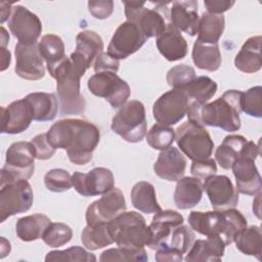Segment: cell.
Here are the masks:
<instances>
[{
  "label": "cell",
  "instance_id": "obj_56",
  "mask_svg": "<svg viewBox=\"0 0 262 262\" xmlns=\"http://www.w3.org/2000/svg\"><path fill=\"white\" fill-rule=\"evenodd\" d=\"M8 42H9V35L6 32V30L3 27H1V47L6 48V45L8 44Z\"/></svg>",
  "mask_w": 262,
  "mask_h": 262
},
{
  "label": "cell",
  "instance_id": "obj_32",
  "mask_svg": "<svg viewBox=\"0 0 262 262\" xmlns=\"http://www.w3.org/2000/svg\"><path fill=\"white\" fill-rule=\"evenodd\" d=\"M131 203L135 209L145 214H156L162 211L157 201L155 187L147 181H139L131 189Z\"/></svg>",
  "mask_w": 262,
  "mask_h": 262
},
{
  "label": "cell",
  "instance_id": "obj_30",
  "mask_svg": "<svg viewBox=\"0 0 262 262\" xmlns=\"http://www.w3.org/2000/svg\"><path fill=\"white\" fill-rule=\"evenodd\" d=\"M33 111V119L37 122L52 121L58 111V101L53 93L33 92L25 97Z\"/></svg>",
  "mask_w": 262,
  "mask_h": 262
},
{
  "label": "cell",
  "instance_id": "obj_49",
  "mask_svg": "<svg viewBox=\"0 0 262 262\" xmlns=\"http://www.w3.org/2000/svg\"><path fill=\"white\" fill-rule=\"evenodd\" d=\"M88 10L94 18L105 19L114 11L112 0H92L88 2Z\"/></svg>",
  "mask_w": 262,
  "mask_h": 262
},
{
  "label": "cell",
  "instance_id": "obj_52",
  "mask_svg": "<svg viewBox=\"0 0 262 262\" xmlns=\"http://www.w3.org/2000/svg\"><path fill=\"white\" fill-rule=\"evenodd\" d=\"M182 256V254L169 248H160L156 250L155 259L158 262H181L183 259Z\"/></svg>",
  "mask_w": 262,
  "mask_h": 262
},
{
  "label": "cell",
  "instance_id": "obj_9",
  "mask_svg": "<svg viewBox=\"0 0 262 262\" xmlns=\"http://www.w3.org/2000/svg\"><path fill=\"white\" fill-rule=\"evenodd\" d=\"M111 128L128 142H140L146 134V117L143 103L139 100L126 102L113 117Z\"/></svg>",
  "mask_w": 262,
  "mask_h": 262
},
{
  "label": "cell",
  "instance_id": "obj_43",
  "mask_svg": "<svg viewBox=\"0 0 262 262\" xmlns=\"http://www.w3.org/2000/svg\"><path fill=\"white\" fill-rule=\"evenodd\" d=\"M45 261H79V262H95L96 257L82 247H71L67 250H56L47 253Z\"/></svg>",
  "mask_w": 262,
  "mask_h": 262
},
{
  "label": "cell",
  "instance_id": "obj_46",
  "mask_svg": "<svg viewBox=\"0 0 262 262\" xmlns=\"http://www.w3.org/2000/svg\"><path fill=\"white\" fill-rule=\"evenodd\" d=\"M44 184L50 191L63 192L73 186L72 176L64 169H52L45 174Z\"/></svg>",
  "mask_w": 262,
  "mask_h": 262
},
{
  "label": "cell",
  "instance_id": "obj_1",
  "mask_svg": "<svg viewBox=\"0 0 262 262\" xmlns=\"http://www.w3.org/2000/svg\"><path fill=\"white\" fill-rule=\"evenodd\" d=\"M52 147L66 149L69 160L86 165L100 140V131L93 123L83 119H64L54 123L46 132Z\"/></svg>",
  "mask_w": 262,
  "mask_h": 262
},
{
  "label": "cell",
  "instance_id": "obj_28",
  "mask_svg": "<svg viewBox=\"0 0 262 262\" xmlns=\"http://www.w3.org/2000/svg\"><path fill=\"white\" fill-rule=\"evenodd\" d=\"M203 196V184L196 177H182L177 181L173 199L176 207L181 210L196 206Z\"/></svg>",
  "mask_w": 262,
  "mask_h": 262
},
{
  "label": "cell",
  "instance_id": "obj_27",
  "mask_svg": "<svg viewBox=\"0 0 262 262\" xmlns=\"http://www.w3.org/2000/svg\"><path fill=\"white\" fill-rule=\"evenodd\" d=\"M261 41L260 35L250 37L242 46L234 58L235 68L246 74H253L260 71L261 60Z\"/></svg>",
  "mask_w": 262,
  "mask_h": 262
},
{
  "label": "cell",
  "instance_id": "obj_14",
  "mask_svg": "<svg viewBox=\"0 0 262 262\" xmlns=\"http://www.w3.org/2000/svg\"><path fill=\"white\" fill-rule=\"evenodd\" d=\"M125 211L126 202L123 192L121 189L113 187L87 208L85 218L87 225H96L107 223Z\"/></svg>",
  "mask_w": 262,
  "mask_h": 262
},
{
  "label": "cell",
  "instance_id": "obj_41",
  "mask_svg": "<svg viewBox=\"0 0 262 262\" xmlns=\"http://www.w3.org/2000/svg\"><path fill=\"white\" fill-rule=\"evenodd\" d=\"M72 236L73 230L69 225L61 222H51L45 229L42 239L47 246L58 248L68 244Z\"/></svg>",
  "mask_w": 262,
  "mask_h": 262
},
{
  "label": "cell",
  "instance_id": "obj_8",
  "mask_svg": "<svg viewBox=\"0 0 262 262\" xmlns=\"http://www.w3.org/2000/svg\"><path fill=\"white\" fill-rule=\"evenodd\" d=\"M175 141L180 150L192 162L210 159L214 148V142L204 125L190 121L177 127Z\"/></svg>",
  "mask_w": 262,
  "mask_h": 262
},
{
  "label": "cell",
  "instance_id": "obj_33",
  "mask_svg": "<svg viewBox=\"0 0 262 262\" xmlns=\"http://www.w3.org/2000/svg\"><path fill=\"white\" fill-rule=\"evenodd\" d=\"M50 223L51 220L43 214L21 217L16 221V235L23 242H33L42 238L45 229Z\"/></svg>",
  "mask_w": 262,
  "mask_h": 262
},
{
  "label": "cell",
  "instance_id": "obj_25",
  "mask_svg": "<svg viewBox=\"0 0 262 262\" xmlns=\"http://www.w3.org/2000/svg\"><path fill=\"white\" fill-rule=\"evenodd\" d=\"M160 53L169 61H176L184 58L187 54L188 45L181 32L169 23L156 40Z\"/></svg>",
  "mask_w": 262,
  "mask_h": 262
},
{
  "label": "cell",
  "instance_id": "obj_17",
  "mask_svg": "<svg viewBox=\"0 0 262 262\" xmlns=\"http://www.w3.org/2000/svg\"><path fill=\"white\" fill-rule=\"evenodd\" d=\"M259 155L260 147L258 144L242 135L232 134L224 137L222 143L216 148L215 160L221 168L228 170L239 157L247 156L256 160Z\"/></svg>",
  "mask_w": 262,
  "mask_h": 262
},
{
  "label": "cell",
  "instance_id": "obj_22",
  "mask_svg": "<svg viewBox=\"0 0 262 262\" xmlns=\"http://www.w3.org/2000/svg\"><path fill=\"white\" fill-rule=\"evenodd\" d=\"M199 2L195 0L174 1L169 7V21L180 32H184L189 36L198 33Z\"/></svg>",
  "mask_w": 262,
  "mask_h": 262
},
{
  "label": "cell",
  "instance_id": "obj_53",
  "mask_svg": "<svg viewBox=\"0 0 262 262\" xmlns=\"http://www.w3.org/2000/svg\"><path fill=\"white\" fill-rule=\"evenodd\" d=\"M1 24H3L6 19L10 18V15L12 13V6L8 2H1Z\"/></svg>",
  "mask_w": 262,
  "mask_h": 262
},
{
  "label": "cell",
  "instance_id": "obj_19",
  "mask_svg": "<svg viewBox=\"0 0 262 262\" xmlns=\"http://www.w3.org/2000/svg\"><path fill=\"white\" fill-rule=\"evenodd\" d=\"M15 68L18 77L26 80H40L45 76L44 60L39 52L38 43L25 45L17 42L14 49Z\"/></svg>",
  "mask_w": 262,
  "mask_h": 262
},
{
  "label": "cell",
  "instance_id": "obj_39",
  "mask_svg": "<svg viewBox=\"0 0 262 262\" xmlns=\"http://www.w3.org/2000/svg\"><path fill=\"white\" fill-rule=\"evenodd\" d=\"M194 237L195 236L192 229L187 225L181 224L180 226L176 227L172 231L168 241L164 245H162L160 248H169L183 255V254H186L190 249V247L192 246L194 242Z\"/></svg>",
  "mask_w": 262,
  "mask_h": 262
},
{
  "label": "cell",
  "instance_id": "obj_48",
  "mask_svg": "<svg viewBox=\"0 0 262 262\" xmlns=\"http://www.w3.org/2000/svg\"><path fill=\"white\" fill-rule=\"evenodd\" d=\"M190 172L193 177H196L200 180H205L206 178L214 175L217 172V165L215 163V160L211 158L204 161H195L191 164Z\"/></svg>",
  "mask_w": 262,
  "mask_h": 262
},
{
  "label": "cell",
  "instance_id": "obj_36",
  "mask_svg": "<svg viewBox=\"0 0 262 262\" xmlns=\"http://www.w3.org/2000/svg\"><path fill=\"white\" fill-rule=\"evenodd\" d=\"M236 249L245 255L255 256L258 260L261 259L262 253V232L257 225H251L242 229L233 241Z\"/></svg>",
  "mask_w": 262,
  "mask_h": 262
},
{
  "label": "cell",
  "instance_id": "obj_34",
  "mask_svg": "<svg viewBox=\"0 0 262 262\" xmlns=\"http://www.w3.org/2000/svg\"><path fill=\"white\" fill-rule=\"evenodd\" d=\"M225 27V18L222 14L204 12L199 20L198 39L205 44H218Z\"/></svg>",
  "mask_w": 262,
  "mask_h": 262
},
{
  "label": "cell",
  "instance_id": "obj_2",
  "mask_svg": "<svg viewBox=\"0 0 262 262\" xmlns=\"http://www.w3.org/2000/svg\"><path fill=\"white\" fill-rule=\"evenodd\" d=\"M189 227L206 236H219L225 246L233 243L236 234L247 227L246 217L236 209L223 211H192L188 216Z\"/></svg>",
  "mask_w": 262,
  "mask_h": 262
},
{
  "label": "cell",
  "instance_id": "obj_54",
  "mask_svg": "<svg viewBox=\"0 0 262 262\" xmlns=\"http://www.w3.org/2000/svg\"><path fill=\"white\" fill-rule=\"evenodd\" d=\"M11 61V54L9 50L4 47H1V71L6 70Z\"/></svg>",
  "mask_w": 262,
  "mask_h": 262
},
{
  "label": "cell",
  "instance_id": "obj_13",
  "mask_svg": "<svg viewBox=\"0 0 262 262\" xmlns=\"http://www.w3.org/2000/svg\"><path fill=\"white\" fill-rule=\"evenodd\" d=\"M188 102V98L183 91L171 89L162 94L154 103V118L160 124L175 125L186 115Z\"/></svg>",
  "mask_w": 262,
  "mask_h": 262
},
{
  "label": "cell",
  "instance_id": "obj_6",
  "mask_svg": "<svg viewBox=\"0 0 262 262\" xmlns=\"http://www.w3.org/2000/svg\"><path fill=\"white\" fill-rule=\"evenodd\" d=\"M171 2H157L154 8L145 7V2L123 1L128 21L135 24L148 39L158 37L164 32L169 21Z\"/></svg>",
  "mask_w": 262,
  "mask_h": 262
},
{
  "label": "cell",
  "instance_id": "obj_42",
  "mask_svg": "<svg viewBox=\"0 0 262 262\" xmlns=\"http://www.w3.org/2000/svg\"><path fill=\"white\" fill-rule=\"evenodd\" d=\"M241 112L254 118L262 117V87L255 86L242 93Z\"/></svg>",
  "mask_w": 262,
  "mask_h": 262
},
{
  "label": "cell",
  "instance_id": "obj_47",
  "mask_svg": "<svg viewBox=\"0 0 262 262\" xmlns=\"http://www.w3.org/2000/svg\"><path fill=\"white\" fill-rule=\"evenodd\" d=\"M31 142L34 145L37 160H48L55 154V148L49 143L46 133L36 135Z\"/></svg>",
  "mask_w": 262,
  "mask_h": 262
},
{
  "label": "cell",
  "instance_id": "obj_5",
  "mask_svg": "<svg viewBox=\"0 0 262 262\" xmlns=\"http://www.w3.org/2000/svg\"><path fill=\"white\" fill-rule=\"evenodd\" d=\"M107 224L114 243L120 248L138 250L150 244V228L143 216L135 211L123 212Z\"/></svg>",
  "mask_w": 262,
  "mask_h": 262
},
{
  "label": "cell",
  "instance_id": "obj_16",
  "mask_svg": "<svg viewBox=\"0 0 262 262\" xmlns=\"http://www.w3.org/2000/svg\"><path fill=\"white\" fill-rule=\"evenodd\" d=\"M72 183L76 191L83 196L103 194L115 187L113 172L103 167H97L88 173L74 172Z\"/></svg>",
  "mask_w": 262,
  "mask_h": 262
},
{
  "label": "cell",
  "instance_id": "obj_15",
  "mask_svg": "<svg viewBox=\"0 0 262 262\" xmlns=\"http://www.w3.org/2000/svg\"><path fill=\"white\" fill-rule=\"evenodd\" d=\"M8 28L10 33L25 45H33L37 43L41 32L42 23L40 18L21 5L12 6V13L8 19Z\"/></svg>",
  "mask_w": 262,
  "mask_h": 262
},
{
  "label": "cell",
  "instance_id": "obj_50",
  "mask_svg": "<svg viewBox=\"0 0 262 262\" xmlns=\"http://www.w3.org/2000/svg\"><path fill=\"white\" fill-rule=\"evenodd\" d=\"M119 66H120V62L118 59L113 58L106 52H102L96 57L93 63V69L95 73L106 72V71L117 73L119 70Z\"/></svg>",
  "mask_w": 262,
  "mask_h": 262
},
{
  "label": "cell",
  "instance_id": "obj_37",
  "mask_svg": "<svg viewBox=\"0 0 262 262\" xmlns=\"http://www.w3.org/2000/svg\"><path fill=\"white\" fill-rule=\"evenodd\" d=\"M181 91L186 94L188 101L204 105L216 94L217 83L207 76H200L192 80Z\"/></svg>",
  "mask_w": 262,
  "mask_h": 262
},
{
  "label": "cell",
  "instance_id": "obj_45",
  "mask_svg": "<svg viewBox=\"0 0 262 262\" xmlns=\"http://www.w3.org/2000/svg\"><path fill=\"white\" fill-rule=\"evenodd\" d=\"M196 78L195 71L188 64L181 63L171 68L166 76V80L169 86L173 89L182 90L192 80Z\"/></svg>",
  "mask_w": 262,
  "mask_h": 262
},
{
  "label": "cell",
  "instance_id": "obj_51",
  "mask_svg": "<svg viewBox=\"0 0 262 262\" xmlns=\"http://www.w3.org/2000/svg\"><path fill=\"white\" fill-rule=\"evenodd\" d=\"M232 0H205L204 5L207 8V12L212 14H222L234 5Z\"/></svg>",
  "mask_w": 262,
  "mask_h": 262
},
{
  "label": "cell",
  "instance_id": "obj_31",
  "mask_svg": "<svg viewBox=\"0 0 262 262\" xmlns=\"http://www.w3.org/2000/svg\"><path fill=\"white\" fill-rule=\"evenodd\" d=\"M38 48L50 75L67 58L63 41L57 35H44L38 43Z\"/></svg>",
  "mask_w": 262,
  "mask_h": 262
},
{
  "label": "cell",
  "instance_id": "obj_55",
  "mask_svg": "<svg viewBox=\"0 0 262 262\" xmlns=\"http://www.w3.org/2000/svg\"><path fill=\"white\" fill-rule=\"evenodd\" d=\"M10 243L6 241L3 236L1 237V248H0V258L3 259L5 256H7L10 253Z\"/></svg>",
  "mask_w": 262,
  "mask_h": 262
},
{
  "label": "cell",
  "instance_id": "obj_40",
  "mask_svg": "<svg viewBox=\"0 0 262 262\" xmlns=\"http://www.w3.org/2000/svg\"><path fill=\"white\" fill-rule=\"evenodd\" d=\"M175 140V130L169 126L157 123L146 134V141L150 147L164 150L172 145Z\"/></svg>",
  "mask_w": 262,
  "mask_h": 262
},
{
  "label": "cell",
  "instance_id": "obj_20",
  "mask_svg": "<svg viewBox=\"0 0 262 262\" xmlns=\"http://www.w3.org/2000/svg\"><path fill=\"white\" fill-rule=\"evenodd\" d=\"M33 111L26 98L12 101L1 107V132L19 134L26 131L33 121Z\"/></svg>",
  "mask_w": 262,
  "mask_h": 262
},
{
  "label": "cell",
  "instance_id": "obj_7",
  "mask_svg": "<svg viewBox=\"0 0 262 262\" xmlns=\"http://www.w3.org/2000/svg\"><path fill=\"white\" fill-rule=\"evenodd\" d=\"M36 152L32 142L17 141L9 145L1 169L0 186L20 179L28 180L35 170Z\"/></svg>",
  "mask_w": 262,
  "mask_h": 262
},
{
  "label": "cell",
  "instance_id": "obj_57",
  "mask_svg": "<svg viewBox=\"0 0 262 262\" xmlns=\"http://www.w3.org/2000/svg\"><path fill=\"white\" fill-rule=\"evenodd\" d=\"M260 196H261V192L258 193V199H257V202H258V203L256 204L255 202H253V208L257 207V209L255 210L254 213L256 214V216H257L258 218H260V205H259V204H260Z\"/></svg>",
  "mask_w": 262,
  "mask_h": 262
},
{
  "label": "cell",
  "instance_id": "obj_38",
  "mask_svg": "<svg viewBox=\"0 0 262 262\" xmlns=\"http://www.w3.org/2000/svg\"><path fill=\"white\" fill-rule=\"evenodd\" d=\"M107 223L86 225L84 227L81 233V241L88 250L95 251L110 246L114 243V239L110 233Z\"/></svg>",
  "mask_w": 262,
  "mask_h": 262
},
{
  "label": "cell",
  "instance_id": "obj_18",
  "mask_svg": "<svg viewBox=\"0 0 262 262\" xmlns=\"http://www.w3.org/2000/svg\"><path fill=\"white\" fill-rule=\"evenodd\" d=\"M203 190L206 191L214 210L223 211L234 208L238 203V192L229 177L211 175L205 179Z\"/></svg>",
  "mask_w": 262,
  "mask_h": 262
},
{
  "label": "cell",
  "instance_id": "obj_44",
  "mask_svg": "<svg viewBox=\"0 0 262 262\" xmlns=\"http://www.w3.org/2000/svg\"><path fill=\"white\" fill-rule=\"evenodd\" d=\"M148 257L144 248L138 250H131L126 248H113L101 253L99 261H147Z\"/></svg>",
  "mask_w": 262,
  "mask_h": 262
},
{
  "label": "cell",
  "instance_id": "obj_21",
  "mask_svg": "<svg viewBox=\"0 0 262 262\" xmlns=\"http://www.w3.org/2000/svg\"><path fill=\"white\" fill-rule=\"evenodd\" d=\"M236 190L243 194L255 195L261 192L262 179L255 165V159L242 156L231 166Z\"/></svg>",
  "mask_w": 262,
  "mask_h": 262
},
{
  "label": "cell",
  "instance_id": "obj_35",
  "mask_svg": "<svg viewBox=\"0 0 262 262\" xmlns=\"http://www.w3.org/2000/svg\"><path fill=\"white\" fill-rule=\"evenodd\" d=\"M191 57L193 63L201 70L215 72L221 66V53L218 44H205L195 40Z\"/></svg>",
  "mask_w": 262,
  "mask_h": 262
},
{
  "label": "cell",
  "instance_id": "obj_26",
  "mask_svg": "<svg viewBox=\"0 0 262 262\" xmlns=\"http://www.w3.org/2000/svg\"><path fill=\"white\" fill-rule=\"evenodd\" d=\"M225 250V244L219 236H207L196 239L187 252L184 260L187 262H219Z\"/></svg>",
  "mask_w": 262,
  "mask_h": 262
},
{
  "label": "cell",
  "instance_id": "obj_10",
  "mask_svg": "<svg viewBox=\"0 0 262 262\" xmlns=\"http://www.w3.org/2000/svg\"><path fill=\"white\" fill-rule=\"evenodd\" d=\"M89 91L98 97L104 98L113 108L123 106L131 93L129 84L114 72H99L92 75L87 81Z\"/></svg>",
  "mask_w": 262,
  "mask_h": 262
},
{
  "label": "cell",
  "instance_id": "obj_29",
  "mask_svg": "<svg viewBox=\"0 0 262 262\" xmlns=\"http://www.w3.org/2000/svg\"><path fill=\"white\" fill-rule=\"evenodd\" d=\"M103 52V42L101 37L94 31L85 30L76 37V50L74 54L78 56L89 69L93 66L96 57Z\"/></svg>",
  "mask_w": 262,
  "mask_h": 262
},
{
  "label": "cell",
  "instance_id": "obj_24",
  "mask_svg": "<svg viewBox=\"0 0 262 262\" xmlns=\"http://www.w3.org/2000/svg\"><path fill=\"white\" fill-rule=\"evenodd\" d=\"M183 216L174 210H162L156 213L151 223L148 225L151 232V241L148 247L151 250L160 248L168 241L172 231L183 224Z\"/></svg>",
  "mask_w": 262,
  "mask_h": 262
},
{
  "label": "cell",
  "instance_id": "obj_3",
  "mask_svg": "<svg viewBox=\"0 0 262 262\" xmlns=\"http://www.w3.org/2000/svg\"><path fill=\"white\" fill-rule=\"evenodd\" d=\"M83 72L71 58H67L50 75L56 80L59 112L61 116L83 115L86 101L80 91V79Z\"/></svg>",
  "mask_w": 262,
  "mask_h": 262
},
{
  "label": "cell",
  "instance_id": "obj_11",
  "mask_svg": "<svg viewBox=\"0 0 262 262\" xmlns=\"http://www.w3.org/2000/svg\"><path fill=\"white\" fill-rule=\"evenodd\" d=\"M34 193L26 179L16 180L0 186V222L8 217L29 211L33 205Z\"/></svg>",
  "mask_w": 262,
  "mask_h": 262
},
{
  "label": "cell",
  "instance_id": "obj_23",
  "mask_svg": "<svg viewBox=\"0 0 262 262\" xmlns=\"http://www.w3.org/2000/svg\"><path fill=\"white\" fill-rule=\"evenodd\" d=\"M186 168V159L177 147L169 146L161 150L154 171L157 176L168 181H178L184 176Z\"/></svg>",
  "mask_w": 262,
  "mask_h": 262
},
{
  "label": "cell",
  "instance_id": "obj_4",
  "mask_svg": "<svg viewBox=\"0 0 262 262\" xmlns=\"http://www.w3.org/2000/svg\"><path fill=\"white\" fill-rule=\"evenodd\" d=\"M239 90H227L216 100L206 103L200 108V123L202 125L221 128L226 132H234L241 128L242 96Z\"/></svg>",
  "mask_w": 262,
  "mask_h": 262
},
{
  "label": "cell",
  "instance_id": "obj_12",
  "mask_svg": "<svg viewBox=\"0 0 262 262\" xmlns=\"http://www.w3.org/2000/svg\"><path fill=\"white\" fill-rule=\"evenodd\" d=\"M146 40L147 38L135 24L126 20L115 31L106 53L115 59H125L139 50Z\"/></svg>",
  "mask_w": 262,
  "mask_h": 262
}]
</instances>
